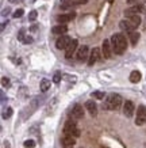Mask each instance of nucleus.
I'll return each instance as SVG.
<instances>
[{
    "mask_svg": "<svg viewBox=\"0 0 146 148\" xmlns=\"http://www.w3.org/2000/svg\"><path fill=\"white\" fill-rule=\"evenodd\" d=\"M111 45H112V50L116 54H123L126 48H127V41L124 38L123 34H114L111 37Z\"/></svg>",
    "mask_w": 146,
    "mask_h": 148,
    "instance_id": "f257e3e1",
    "label": "nucleus"
},
{
    "mask_svg": "<svg viewBox=\"0 0 146 148\" xmlns=\"http://www.w3.org/2000/svg\"><path fill=\"white\" fill-rule=\"evenodd\" d=\"M122 102H123V99L119 94H110L106 99V103H103V108L107 110H118Z\"/></svg>",
    "mask_w": 146,
    "mask_h": 148,
    "instance_id": "f03ea898",
    "label": "nucleus"
},
{
    "mask_svg": "<svg viewBox=\"0 0 146 148\" xmlns=\"http://www.w3.org/2000/svg\"><path fill=\"white\" fill-rule=\"evenodd\" d=\"M64 135L65 136H72V137H79L80 136V129L77 128L75 121L72 120H68L65 122V126H64Z\"/></svg>",
    "mask_w": 146,
    "mask_h": 148,
    "instance_id": "7ed1b4c3",
    "label": "nucleus"
},
{
    "mask_svg": "<svg viewBox=\"0 0 146 148\" xmlns=\"http://www.w3.org/2000/svg\"><path fill=\"white\" fill-rule=\"evenodd\" d=\"M146 122V108L143 105H139L137 109V117H135V125L141 126Z\"/></svg>",
    "mask_w": 146,
    "mask_h": 148,
    "instance_id": "20e7f679",
    "label": "nucleus"
},
{
    "mask_svg": "<svg viewBox=\"0 0 146 148\" xmlns=\"http://www.w3.org/2000/svg\"><path fill=\"white\" fill-rule=\"evenodd\" d=\"M102 54L104 58H111L112 57V45H111L110 40H104L102 44Z\"/></svg>",
    "mask_w": 146,
    "mask_h": 148,
    "instance_id": "39448f33",
    "label": "nucleus"
},
{
    "mask_svg": "<svg viewBox=\"0 0 146 148\" xmlns=\"http://www.w3.org/2000/svg\"><path fill=\"white\" fill-rule=\"evenodd\" d=\"M72 42V40L68 36H61L56 41V48L60 50H67V48L69 46V44Z\"/></svg>",
    "mask_w": 146,
    "mask_h": 148,
    "instance_id": "423d86ee",
    "label": "nucleus"
},
{
    "mask_svg": "<svg viewBox=\"0 0 146 148\" xmlns=\"http://www.w3.org/2000/svg\"><path fill=\"white\" fill-rule=\"evenodd\" d=\"M102 58V53H100V49L99 48H93L91 50V53H89V58H88V65L89 67H92L93 64L99 61Z\"/></svg>",
    "mask_w": 146,
    "mask_h": 148,
    "instance_id": "0eeeda50",
    "label": "nucleus"
},
{
    "mask_svg": "<svg viewBox=\"0 0 146 148\" xmlns=\"http://www.w3.org/2000/svg\"><path fill=\"white\" fill-rule=\"evenodd\" d=\"M87 58H89V49L87 45L80 46L77 50V60L79 61H85Z\"/></svg>",
    "mask_w": 146,
    "mask_h": 148,
    "instance_id": "6e6552de",
    "label": "nucleus"
},
{
    "mask_svg": "<svg viewBox=\"0 0 146 148\" xmlns=\"http://www.w3.org/2000/svg\"><path fill=\"white\" fill-rule=\"evenodd\" d=\"M134 112H135V106H134V103L131 102V101H126L123 105V113L126 117H133Z\"/></svg>",
    "mask_w": 146,
    "mask_h": 148,
    "instance_id": "1a4fd4ad",
    "label": "nucleus"
},
{
    "mask_svg": "<svg viewBox=\"0 0 146 148\" xmlns=\"http://www.w3.org/2000/svg\"><path fill=\"white\" fill-rule=\"evenodd\" d=\"M143 11V7H142L141 4H135V5H133V7H130V8H127L126 11H124V15L126 16H133V15H138L139 12H142Z\"/></svg>",
    "mask_w": 146,
    "mask_h": 148,
    "instance_id": "9d476101",
    "label": "nucleus"
},
{
    "mask_svg": "<svg viewBox=\"0 0 146 148\" xmlns=\"http://www.w3.org/2000/svg\"><path fill=\"white\" fill-rule=\"evenodd\" d=\"M72 117L75 120H81L84 117V110H83L81 105H75L73 106V109H72Z\"/></svg>",
    "mask_w": 146,
    "mask_h": 148,
    "instance_id": "9b49d317",
    "label": "nucleus"
},
{
    "mask_svg": "<svg viewBox=\"0 0 146 148\" xmlns=\"http://www.w3.org/2000/svg\"><path fill=\"white\" fill-rule=\"evenodd\" d=\"M75 16H76L75 12L61 14V15H58V16H57V22H60V25H65V23H68L69 21H72Z\"/></svg>",
    "mask_w": 146,
    "mask_h": 148,
    "instance_id": "f8f14e48",
    "label": "nucleus"
},
{
    "mask_svg": "<svg viewBox=\"0 0 146 148\" xmlns=\"http://www.w3.org/2000/svg\"><path fill=\"white\" fill-rule=\"evenodd\" d=\"M77 45H79L77 40H72V42L69 44V46L67 48V50H65V57L71 58L72 56H73V53L76 52V49H77Z\"/></svg>",
    "mask_w": 146,
    "mask_h": 148,
    "instance_id": "ddd939ff",
    "label": "nucleus"
},
{
    "mask_svg": "<svg viewBox=\"0 0 146 148\" xmlns=\"http://www.w3.org/2000/svg\"><path fill=\"white\" fill-rule=\"evenodd\" d=\"M85 109L88 110V113L92 117L97 116V106H96V103L93 102V101H87V103H85Z\"/></svg>",
    "mask_w": 146,
    "mask_h": 148,
    "instance_id": "4468645a",
    "label": "nucleus"
},
{
    "mask_svg": "<svg viewBox=\"0 0 146 148\" xmlns=\"http://www.w3.org/2000/svg\"><path fill=\"white\" fill-rule=\"evenodd\" d=\"M64 148H73V145L76 144V139L72 137V136H64L61 140Z\"/></svg>",
    "mask_w": 146,
    "mask_h": 148,
    "instance_id": "2eb2a0df",
    "label": "nucleus"
},
{
    "mask_svg": "<svg viewBox=\"0 0 146 148\" xmlns=\"http://www.w3.org/2000/svg\"><path fill=\"white\" fill-rule=\"evenodd\" d=\"M119 27L123 30V32L128 33V34H130L131 32H134V26L130 23V21H126V19L120 21V22H119Z\"/></svg>",
    "mask_w": 146,
    "mask_h": 148,
    "instance_id": "dca6fc26",
    "label": "nucleus"
},
{
    "mask_svg": "<svg viewBox=\"0 0 146 148\" xmlns=\"http://www.w3.org/2000/svg\"><path fill=\"white\" fill-rule=\"evenodd\" d=\"M67 32H68L67 25H58V26H54L53 29H52V33H53V34H57V36H64Z\"/></svg>",
    "mask_w": 146,
    "mask_h": 148,
    "instance_id": "f3484780",
    "label": "nucleus"
},
{
    "mask_svg": "<svg viewBox=\"0 0 146 148\" xmlns=\"http://www.w3.org/2000/svg\"><path fill=\"white\" fill-rule=\"evenodd\" d=\"M141 77H142V75L139 71H133L130 73V82L131 83H138V82L141 80Z\"/></svg>",
    "mask_w": 146,
    "mask_h": 148,
    "instance_id": "a211bd4d",
    "label": "nucleus"
},
{
    "mask_svg": "<svg viewBox=\"0 0 146 148\" xmlns=\"http://www.w3.org/2000/svg\"><path fill=\"white\" fill-rule=\"evenodd\" d=\"M128 21H130V23L134 26V29H137V27L141 25V16H139V15H133V16L128 18Z\"/></svg>",
    "mask_w": 146,
    "mask_h": 148,
    "instance_id": "6ab92c4d",
    "label": "nucleus"
},
{
    "mask_svg": "<svg viewBox=\"0 0 146 148\" xmlns=\"http://www.w3.org/2000/svg\"><path fill=\"white\" fill-rule=\"evenodd\" d=\"M128 37H130L131 45H137V42L139 41V33H137L135 30H134V32H131L130 34H128Z\"/></svg>",
    "mask_w": 146,
    "mask_h": 148,
    "instance_id": "aec40b11",
    "label": "nucleus"
},
{
    "mask_svg": "<svg viewBox=\"0 0 146 148\" xmlns=\"http://www.w3.org/2000/svg\"><path fill=\"white\" fill-rule=\"evenodd\" d=\"M49 88H50V80H49V79H42V80H41V91H42V92H46Z\"/></svg>",
    "mask_w": 146,
    "mask_h": 148,
    "instance_id": "412c9836",
    "label": "nucleus"
},
{
    "mask_svg": "<svg viewBox=\"0 0 146 148\" xmlns=\"http://www.w3.org/2000/svg\"><path fill=\"white\" fill-rule=\"evenodd\" d=\"M11 116H12V108H7L3 110V118H4V120L10 118Z\"/></svg>",
    "mask_w": 146,
    "mask_h": 148,
    "instance_id": "4be33fe9",
    "label": "nucleus"
},
{
    "mask_svg": "<svg viewBox=\"0 0 146 148\" xmlns=\"http://www.w3.org/2000/svg\"><path fill=\"white\" fill-rule=\"evenodd\" d=\"M92 97L96 99H104V92H102V91H93Z\"/></svg>",
    "mask_w": 146,
    "mask_h": 148,
    "instance_id": "5701e85b",
    "label": "nucleus"
},
{
    "mask_svg": "<svg viewBox=\"0 0 146 148\" xmlns=\"http://www.w3.org/2000/svg\"><path fill=\"white\" fill-rule=\"evenodd\" d=\"M23 145L26 148H34L35 147V141H34V140H26V141L23 143Z\"/></svg>",
    "mask_w": 146,
    "mask_h": 148,
    "instance_id": "b1692460",
    "label": "nucleus"
},
{
    "mask_svg": "<svg viewBox=\"0 0 146 148\" xmlns=\"http://www.w3.org/2000/svg\"><path fill=\"white\" fill-rule=\"evenodd\" d=\"M23 14H24V11H23L22 8H19V10H16V11H15V12L12 14V16H14V18H16V19H18V18H22V16H23Z\"/></svg>",
    "mask_w": 146,
    "mask_h": 148,
    "instance_id": "393cba45",
    "label": "nucleus"
},
{
    "mask_svg": "<svg viewBox=\"0 0 146 148\" xmlns=\"http://www.w3.org/2000/svg\"><path fill=\"white\" fill-rule=\"evenodd\" d=\"M37 16H38V12H37L35 10H33V11L29 14V21H35Z\"/></svg>",
    "mask_w": 146,
    "mask_h": 148,
    "instance_id": "a878e982",
    "label": "nucleus"
},
{
    "mask_svg": "<svg viewBox=\"0 0 146 148\" xmlns=\"http://www.w3.org/2000/svg\"><path fill=\"white\" fill-rule=\"evenodd\" d=\"M24 33H26V30H24V29H22V30L19 32V34H18V40L22 41V42H23V40H24V38H26V36H27V34H24Z\"/></svg>",
    "mask_w": 146,
    "mask_h": 148,
    "instance_id": "bb28decb",
    "label": "nucleus"
},
{
    "mask_svg": "<svg viewBox=\"0 0 146 148\" xmlns=\"http://www.w3.org/2000/svg\"><path fill=\"white\" fill-rule=\"evenodd\" d=\"M1 86H3V87H8L10 86V79L8 77H1Z\"/></svg>",
    "mask_w": 146,
    "mask_h": 148,
    "instance_id": "cd10ccee",
    "label": "nucleus"
},
{
    "mask_svg": "<svg viewBox=\"0 0 146 148\" xmlns=\"http://www.w3.org/2000/svg\"><path fill=\"white\" fill-rule=\"evenodd\" d=\"M60 80H61V73H60V72H57V73H54V76H53V82H54V83H60Z\"/></svg>",
    "mask_w": 146,
    "mask_h": 148,
    "instance_id": "c85d7f7f",
    "label": "nucleus"
},
{
    "mask_svg": "<svg viewBox=\"0 0 146 148\" xmlns=\"http://www.w3.org/2000/svg\"><path fill=\"white\" fill-rule=\"evenodd\" d=\"M33 37H30L29 36V34H27L26 36V38H24V40H23V44H31V42H33Z\"/></svg>",
    "mask_w": 146,
    "mask_h": 148,
    "instance_id": "c756f323",
    "label": "nucleus"
},
{
    "mask_svg": "<svg viewBox=\"0 0 146 148\" xmlns=\"http://www.w3.org/2000/svg\"><path fill=\"white\" fill-rule=\"evenodd\" d=\"M10 11H11V10L10 8H4L3 10V12H1V15H3V16H7V15H8V12Z\"/></svg>",
    "mask_w": 146,
    "mask_h": 148,
    "instance_id": "7c9ffc66",
    "label": "nucleus"
},
{
    "mask_svg": "<svg viewBox=\"0 0 146 148\" xmlns=\"http://www.w3.org/2000/svg\"><path fill=\"white\" fill-rule=\"evenodd\" d=\"M3 148H10V143H8V141H4V143H3Z\"/></svg>",
    "mask_w": 146,
    "mask_h": 148,
    "instance_id": "2f4dec72",
    "label": "nucleus"
},
{
    "mask_svg": "<svg viewBox=\"0 0 146 148\" xmlns=\"http://www.w3.org/2000/svg\"><path fill=\"white\" fill-rule=\"evenodd\" d=\"M10 3H20V1H23V0H8Z\"/></svg>",
    "mask_w": 146,
    "mask_h": 148,
    "instance_id": "473e14b6",
    "label": "nucleus"
},
{
    "mask_svg": "<svg viewBox=\"0 0 146 148\" xmlns=\"http://www.w3.org/2000/svg\"><path fill=\"white\" fill-rule=\"evenodd\" d=\"M76 1H79V3H83V4H85V3H88V0H76Z\"/></svg>",
    "mask_w": 146,
    "mask_h": 148,
    "instance_id": "72a5a7b5",
    "label": "nucleus"
},
{
    "mask_svg": "<svg viewBox=\"0 0 146 148\" xmlns=\"http://www.w3.org/2000/svg\"><path fill=\"white\" fill-rule=\"evenodd\" d=\"M139 1H141V3H146V0H139Z\"/></svg>",
    "mask_w": 146,
    "mask_h": 148,
    "instance_id": "f704fd0d",
    "label": "nucleus"
}]
</instances>
